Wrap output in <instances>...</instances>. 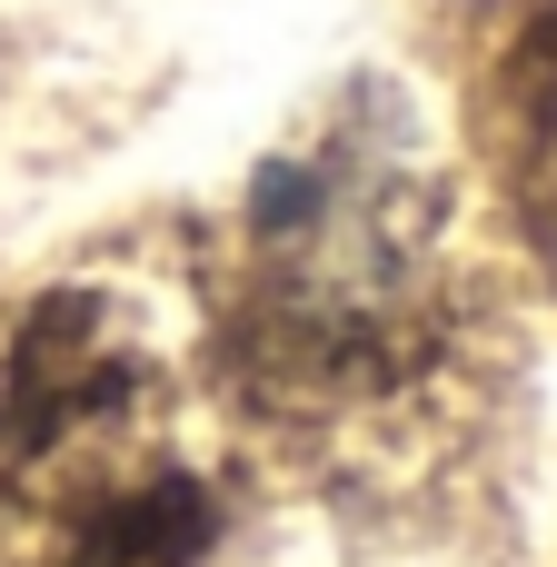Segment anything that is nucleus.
Segmentation results:
<instances>
[{"mask_svg":"<svg viewBox=\"0 0 557 567\" xmlns=\"http://www.w3.org/2000/svg\"><path fill=\"white\" fill-rule=\"evenodd\" d=\"M149 349L90 289H50L0 349V478L40 488L70 458H110L149 409Z\"/></svg>","mask_w":557,"mask_h":567,"instance_id":"f03ea898","label":"nucleus"},{"mask_svg":"<svg viewBox=\"0 0 557 567\" xmlns=\"http://www.w3.org/2000/svg\"><path fill=\"white\" fill-rule=\"evenodd\" d=\"M478 130H488V159H498V189H508L528 249L557 279V0H538L508 30L488 100H478Z\"/></svg>","mask_w":557,"mask_h":567,"instance_id":"7ed1b4c3","label":"nucleus"},{"mask_svg":"<svg viewBox=\"0 0 557 567\" xmlns=\"http://www.w3.org/2000/svg\"><path fill=\"white\" fill-rule=\"evenodd\" d=\"M209 548H219V498L189 468H120L70 508L40 567H209Z\"/></svg>","mask_w":557,"mask_h":567,"instance_id":"20e7f679","label":"nucleus"},{"mask_svg":"<svg viewBox=\"0 0 557 567\" xmlns=\"http://www.w3.org/2000/svg\"><path fill=\"white\" fill-rule=\"evenodd\" d=\"M439 339V179L409 150V120L359 100L249 179L219 289V359L259 409L319 419L399 399Z\"/></svg>","mask_w":557,"mask_h":567,"instance_id":"f257e3e1","label":"nucleus"}]
</instances>
